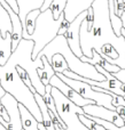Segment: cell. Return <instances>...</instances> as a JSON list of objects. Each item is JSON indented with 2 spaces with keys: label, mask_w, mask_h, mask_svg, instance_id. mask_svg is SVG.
Masks as SVG:
<instances>
[{
  "label": "cell",
  "mask_w": 125,
  "mask_h": 130,
  "mask_svg": "<svg viewBox=\"0 0 125 130\" xmlns=\"http://www.w3.org/2000/svg\"><path fill=\"white\" fill-rule=\"evenodd\" d=\"M0 32H1L2 37L6 36L7 32H11L10 17H9V14L2 7L1 4H0Z\"/></svg>",
  "instance_id": "19"
},
{
  "label": "cell",
  "mask_w": 125,
  "mask_h": 130,
  "mask_svg": "<svg viewBox=\"0 0 125 130\" xmlns=\"http://www.w3.org/2000/svg\"><path fill=\"white\" fill-rule=\"evenodd\" d=\"M66 5H67V0H52L48 8L52 10L54 20H57L60 17V15L63 13L64 8H66Z\"/></svg>",
  "instance_id": "21"
},
{
  "label": "cell",
  "mask_w": 125,
  "mask_h": 130,
  "mask_svg": "<svg viewBox=\"0 0 125 130\" xmlns=\"http://www.w3.org/2000/svg\"><path fill=\"white\" fill-rule=\"evenodd\" d=\"M111 104L115 107H116V106H125V99L123 98V96L112 94L111 95Z\"/></svg>",
  "instance_id": "24"
},
{
  "label": "cell",
  "mask_w": 125,
  "mask_h": 130,
  "mask_svg": "<svg viewBox=\"0 0 125 130\" xmlns=\"http://www.w3.org/2000/svg\"><path fill=\"white\" fill-rule=\"evenodd\" d=\"M51 65L55 73H63L66 70H69L68 64H67L64 57L61 54H54L51 58Z\"/></svg>",
  "instance_id": "20"
},
{
  "label": "cell",
  "mask_w": 125,
  "mask_h": 130,
  "mask_svg": "<svg viewBox=\"0 0 125 130\" xmlns=\"http://www.w3.org/2000/svg\"><path fill=\"white\" fill-rule=\"evenodd\" d=\"M16 71H17L20 78L22 79V81L25 83V86H27V87L31 90V92H33V94H34V92H36V89H34L33 86H32L31 80H30V76H29V74L27 73V71H25L24 69H22L21 66H16Z\"/></svg>",
  "instance_id": "23"
},
{
  "label": "cell",
  "mask_w": 125,
  "mask_h": 130,
  "mask_svg": "<svg viewBox=\"0 0 125 130\" xmlns=\"http://www.w3.org/2000/svg\"><path fill=\"white\" fill-rule=\"evenodd\" d=\"M123 98H124V99H125V95H124V96H123Z\"/></svg>",
  "instance_id": "34"
},
{
  "label": "cell",
  "mask_w": 125,
  "mask_h": 130,
  "mask_svg": "<svg viewBox=\"0 0 125 130\" xmlns=\"http://www.w3.org/2000/svg\"><path fill=\"white\" fill-rule=\"evenodd\" d=\"M62 81L67 83L68 86H70L73 90L78 92L80 96H83L86 99H92V101L95 102V104L101 106H105V107L109 108V110L115 111V106L111 104V96L107 92H101V91H96L95 89L92 88V86L87 82L84 81H79L76 80V79H71L66 76L63 73H55Z\"/></svg>",
  "instance_id": "7"
},
{
  "label": "cell",
  "mask_w": 125,
  "mask_h": 130,
  "mask_svg": "<svg viewBox=\"0 0 125 130\" xmlns=\"http://www.w3.org/2000/svg\"><path fill=\"white\" fill-rule=\"evenodd\" d=\"M39 14H40V9H33V10H31L30 13H28V15L25 16V21H24V25H23L22 33L31 34L32 32H33L36 20H37Z\"/></svg>",
  "instance_id": "18"
},
{
  "label": "cell",
  "mask_w": 125,
  "mask_h": 130,
  "mask_svg": "<svg viewBox=\"0 0 125 130\" xmlns=\"http://www.w3.org/2000/svg\"><path fill=\"white\" fill-rule=\"evenodd\" d=\"M80 59H82L83 62H87V63H90L92 65H99V66H101L102 69H105L106 71H108L109 73H115V72H117V71L121 70L119 66H117V65L111 64L110 62H108L105 57H102L98 52H95V50L92 52L91 58H89V57H86V56L83 55V56L80 57Z\"/></svg>",
  "instance_id": "13"
},
{
  "label": "cell",
  "mask_w": 125,
  "mask_h": 130,
  "mask_svg": "<svg viewBox=\"0 0 125 130\" xmlns=\"http://www.w3.org/2000/svg\"><path fill=\"white\" fill-rule=\"evenodd\" d=\"M86 15H87V10H84V11H82L79 15L76 16L70 22L68 29H67V31L64 32V34H63V36L66 37L67 42H68L70 49L72 50L73 54L77 57H79V58L83 56L82 49H80V42H79V27H80V24H82L83 20L86 17Z\"/></svg>",
  "instance_id": "9"
},
{
  "label": "cell",
  "mask_w": 125,
  "mask_h": 130,
  "mask_svg": "<svg viewBox=\"0 0 125 130\" xmlns=\"http://www.w3.org/2000/svg\"><path fill=\"white\" fill-rule=\"evenodd\" d=\"M91 7L94 14L92 27L86 29L85 18L79 27V42L83 55L91 58L93 50L100 54L102 46L109 43L118 53L117 59L112 61L111 64L125 69V39L122 34L116 36L112 30L108 0H93Z\"/></svg>",
  "instance_id": "1"
},
{
  "label": "cell",
  "mask_w": 125,
  "mask_h": 130,
  "mask_svg": "<svg viewBox=\"0 0 125 130\" xmlns=\"http://www.w3.org/2000/svg\"><path fill=\"white\" fill-rule=\"evenodd\" d=\"M49 85L53 86V87H55L56 89H59L60 91H61L62 94H63L64 96L69 99V101H71L73 104H76L77 106L83 107V106L87 105V104H94L95 103V102L92 101V99H86V98H84L83 96H80L76 90H73L70 86H68L64 81H62L61 79L56 75V74H54V75L51 78Z\"/></svg>",
  "instance_id": "11"
},
{
  "label": "cell",
  "mask_w": 125,
  "mask_h": 130,
  "mask_svg": "<svg viewBox=\"0 0 125 130\" xmlns=\"http://www.w3.org/2000/svg\"><path fill=\"white\" fill-rule=\"evenodd\" d=\"M64 20V14L62 13L57 20L53 18L52 10L49 8L40 11L36 20L33 32L31 34L22 33V38L30 39L34 42L33 50H32V59H34L38 55V53L47 45L48 42L53 40L59 34V29L61 26L62 22Z\"/></svg>",
  "instance_id": "4"
},
{
  "label": "cell",
  "mask_w": 125,
  "mask_h": 130,
  "mask_svg": "<svg viewBox=\"0 0 125 130\" xmlns=\"http://www.w3.org/2000/svg\"><path fill=\"white\" fill-rule=\"evenodd\" d=\"M52 0H44V4L40 8V11L45 10L49 7ZM93 0H67L66 8L63 10L64 18L68 22H71L77 15H79L82 11L87 10L91 7Z\"/></svg>",
  "instance_id": "12"
},
{
  "label": "cell",
  "mask_w": 125,
  "mask_h": 130,
  "mask_svg": "<svg viewBox=\"0 0 125 130\" xmlns=\"http://www.w3.org/2000/svg\"><path fill=\"white\" fill-rule=\"evenodd\" d=\"M5 94H6V90L1 87V85H0V104H1V98H2V96H4Z\"/></svg>",
  "instance_id": "30"
},
{
  "label": "cell",
  "mask_w": 125,
  "mask_h": 130,
  "mask_svg": "<svg viewBox=\"0 0 125 130\" xmlns=\"http://www.w3.org/2000/svg\"><path fill=\"white\" fill-rule=\"evenodd\" d=\"M124 126H125V118H124Z\"/></svg>",
  "instance_id": "33"
},
{
  "label": "cell",
  "mask_w": 125,
  "mask_h": 130,
  "mask_svg": "<svg viewBox=\"0 0 125 130\" xmlns=\"http://www.w3.org/2000/svg\"><path fill=\"white\" fill-rule=\"evenodd\" d=\"M0 117L4 118L5 121H8V114H7V111L2 104H0Z\"/></svg>",
  "instance_id": "27"
},
{
  "label": "cell",
  "mask_w": 125,
  "mask_h": 130,
  "mask_svg": "<svg viewBox=\"0 0 125 130\" xmlns=\"http://www.w3.org/2000/svg\"><path fill=\"white\" fill-rule=\"evenodd\" d=\"M11 36L10 32H7L6 36L2 37L0 32V65H5L7 59L11 55Z\"/></svg>",
  "instance_id": "16"
},
{
  "label": "cell",
  "mask_w": 125,
  "mask_h": 130,
  "mask_svg": "<svg viewBox=\"0 0 125 130\" xmlns=\"http://www.w3.org/2000/svg\"><path fill=\"white\" fill-rule=\"evenodd\" d=\"M51 95L54 99L59 117L64 122L68 130H90L78 118V114H83L84 111L80 106H77L69 101L59 89L52 86Z\"/></svg>",
  "instance_id": "6"
},
{
  "label": "cell",
  "mask_w": 125,
  "mask_h": 130,
  "mask_svg": "<svg viewBox=\"0 0 125 130\" xmlns=\"http://www.w3.org/2000/svg\"><path fill=\"white\" fill-rule=\"evenodd\" d=\"M54 54H61L64 57L68 67L70 71H72L73 73L82 75L84 78L91 79V80L95 81H102L106 80V78L98 72V70L95 69V66L87 62H83L79 57H77L72 53V50L70 49L67 39L63 34H57L51 42H48L40 52L38 53L37 57L45 56L48 59V62L51 63V58ZM36 59V58H34Z\"/></svg>",
  "instance_id": "2"
},
{
  "label": "cell",
  "mask_w": 125,
  "mask_h": 130,
  "mask_svg": "<svg viewBox=\"0 0 125 130\" xmlns=\"http://www.w3.org/2000/svg\"><path fill=\"white\" fill-rule=\"evenodd\" d=\"M33 46L34 42L32 40L22 38L8 59L13 62L16 66H21L27 71L36 91L39 95L44 96L45 95V86L43 85V82L38 76V73H37V69L43 66V61H41V57H36V59H32L31 55L32 50H33Z\"/></svg>",
  "instance_id": "5"
},
{
  "label": "cell",
  "mask_w": 125,
  "mask_h": 130,
  "mask_svg": "<svg viewBox=\"0 0 125 130\" xmlns=\"http://www.w3.org/2000/svg\"><path fill=\"white\" fill-rule=\"evenodd\" d=\"M121 17V20H122V24H123V29L125 30V11H123L122 13V15L119 16Z\"/></svg>",
  "instance_id": "29"
},
{
  "label": "cell",
  "mask_w": 125,
  "mask_h": 130,
  "mask_svg": "<svg viewBox=\"0 0 125 130\" xmlns=\"http://www.w3.org/2000/svg\"><path fill=\"white\" fill-rule=\"evenodd\" d=\"M69 24H70V22H68V21L64 18L62 24H61V26H60V29H59V34H64V32L67 31V29H68Z\"/></svg>",
  "instance_id": "25"
},
{
  "label": "cell",
  "mask_w": 125,
  "mask_h": 130,
  "mask_svg": "<svg viewBox=\"0 0 125 130\" xmlns=\"http://www.w3.org/2000/svg\"><path fill=\"white\" fill-rule=\"evenodd\" d=\"M5 1H6L7 4L11 7V9H13L15 13H17V11H18V7H17V4H16V0H5Z\"/></svg>",
  "instance_id": "26"
},
{
  "label": "cell",
  "mask_w": 125,
  "mask_h": 130,
  "mask_svg": "<svg viewBox=\"0 0 125 130\" xmlns=\"http://www.w3.org/2000/svg\"><path fill=\"white\" fill-rule=\"evenodd\" d=\"M0 130H7L6 128H5V127L4 126H2V124L1 123H0Z\"/></svg>",
  "instance_id": "32"
},
{
  "label": "cell",
  "mask_w": 125,
  "mask_h": 130,
  "mask_svg": "<svg viewBox=\"0 0 125 130\" xmlns=\"http://www.w3.org/2000/svg\"><path fill=\"white\" fill-rule=\"evenodd\" d=\"M78 118H79L80 121H82L90 130H106L101 124H99L98 122H95L92 119H90V118L85 117L84 113H83V114H78Z\"/></svg>",
  "instance_id": "22"
},
{
  "label": "cell",
  "mask_w": 125,
  "mask_h": 130,
  "mask_svg": "<svg viewBox=\"0 0 125 130\" xmlns=\"http://www.w3.org/2000/svg\"><path fill=\"white\" fill-rule=\"evenodd\" d=\"M38 129L39 130H46V128H45V126H44L43 122H38Z\"/></svg>",
  "instance_id": "31"
},
{
  "label": "cell",
  "mask_w": 125,
  "mask_h": 130,
  "mask_svg": "<svg viewBox=\"0 0 125 130\" xmlns=\"http://www.w3.org/2000/svg\"><path fill=\"white\" fill-rule=\"evenodd\" d=\"M83 111L85 114L92 115V117L99 118L102 120H107V121L112 122L116 124L117 127H123L124 126V120L119 117V114L116 111L109 110V108L105 107V106L98 105V104H87V105L83 106Z\"/></svg>",
  "instance_id": "10"
},
{
  "label": "cell",
  "mask_w": 125,
  "mask_h": 130,
  "mask_svg": "<svg viewBox=\"0 0 125 130\" xmlns=\"http://www.w3.org/2000/svg\"><path fill=\"white\" fill-rule=\"evenodd\" d=\"M115 111H116V112L119 114V117L124 120V118H125V106H116Z\"/></svg>",
  "instance_id": "28"
},
{
  "label": "cell",
  "mask_w": 125,
  "mask_h": 130,
  "mask_svg": "<svg viewBox=\"0 0 125 130\" xmlns=\"http://www.w3.org/2000/svg\"><path fill=\"white\" fill-rule=\"evenodd\" d=\"M0 85L6 92L10 94L20 104L24 105L37 121L43 122V117L34 99L33 92H31V90L25 86L16 71V65L9 59H7L5 65H0Z\"/></svg>",
  "instance_id": "3"
},
{
  "label": "cell",
  "mask_w": 125,
  "mask_h": 130,
  "mask_svg": "<svg viewBox=\"0 0 125 130\" xmlns=\"http://www.w3.org/2000/svg\"><path fill=\"white\" fill-rule=\"evenodd\" d=\"M18 110L21 114V123H22L23 130H39L38 129V121L36 118L30 113V111L24 105L18 103Z\"/></svg>",
  "instance_id": "15"
},
{
  "label": "cell",
  "mask_w": 125,
  "mask_h": 130,
  "mask_svg": "<svg viewBox=\"0 0 125 130\" xmlns=\"http://www.w3.org/2000/svg\"><path fill=\"white\" fill-rule=\"evenodd\" d=\"M41 61H43V66L37 69V73H38V76L40 79V81L43 82V85L47 86L49 83L51 78L55 74V71L53 70L52 65L45 56H41Z\"/></svg>",
  "instance_id": "17"
},
{
  "label": "cell",
  "mask_w": 125,
  "mask_h": 130,
  "mask_svg": "<svg viewBox=\"0 0 125 130\" xmlns=\"http://www.w3.org/2000/svg\"><path fill=\"white\" fill-rule=\"evenodd\" d=\"M18 7L17 15L22 22V26L24 25L25 16L33 9H40L44 4V0H16Z\"/></svg>",
  "instance_id": "14"
},
{
  "label": "cell",
  "mask_w": 125,
  "mask_h": 130,
  "mask_svg": "<svg viewBox=\"0 0 125 130\" xmlns=\"http://www.w3.org/2000/svg\"><path fill=\"white\" fill-rule=\"evenodd\" d=\"M1 104L7 111L8 121H5L4 118L0 117V123L7 130H22L21 114H20V110H18V102L10 94L6 92L1 98Z\"/></svg>",
  "instance_id": "8"
}]
</instances>
